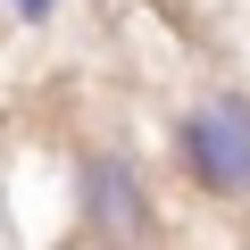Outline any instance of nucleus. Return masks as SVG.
<instances>
[{"label":"nucleus","instance_id":"f03ea898","mask_svg":"<svg viewBox=\"0 0 250 250\" xmlns=\"http://www.w3.org/2000/svg\"><path fill=\"white\" fill-rule=\"evenodd\" d=\"M9 17H17V25H25V34H42V25H50V17H59V0H9Z\"/></svg>","mask_w":250,"mask_h":250},{"label":"nucleus","instance_id":"f257e3e1","mask_svg":"<svg viewBox=\"0 0 250 250\" xmlns=\"http://www.w3.org/2000/svg\"><path fill=\"white\" fill-rule=\"evenodd\" d=\"M75 217L100 250H150L159 242V208H150V184L134 167V150H117V142H83L75 150Z\"/></svg>","mask_w":250,"mask_h":250}]
</instances>
